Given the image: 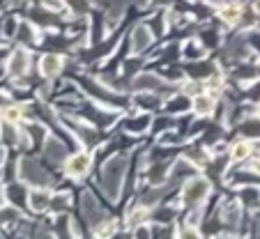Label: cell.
Here are the masks:
<instances>
[{
	"instance_id": "cell-13",
	"label": "cell",
	"mask_w": 260,
	"mask_h": 239,
	"mask_svg": "<svg viewBox=\"0 0 260 239\" xmlns=\"http://www.w3.org/2000/svg\"><path fill=\"white\" fill-rule=\"evenodd\" d=\"M221 19L226 21V23H237V21L242 19V7L237 5H228L221 10Z\"/></svg>"
},
{
	"instance_id": "cell-2",
	"label": "cell",
	"mask_w": 260,
	"mask_h": 239,
	"mask_svg": "<svg viewBox=\"0 0 260 239\" xmlns=\"http://www.w3.org/2000/svg\"><path fill=\"white\" fill-rule=\"evenodd\" d=\"M210 193V182L203 180V177H193L187 186H184V193H182V200L187 205H196V202L205 200V195Z\"/></svg>"
},
{
	"instance_id": "cell-17",
	"label": "cell",
	"mask_w": 260,
	"mask_h": 239,
	"mask_svg": "<svg viewBox=\"0 0 260 239\" xmlns=\"http://www.w3.org/2000/svg\"><path fill=\"white\" fill-rule=\"evenodd\" d=\"M240 207L237 205H231L228 207L226 212H223V221H226V223H231V225H235V223H240Z\"/></svg>"
},
{
	"instance_id": "cell-22",
	"label": "cell",
	"mask_w": 260,
	"mask_h": 239,
	"mask_svg": "<svg viewBox=\"0 0 260 239\" xmlns=\"http://www.w3.org/2000/svg\"><path fill=\"white\" fill-rule=\"evenodd\" d=\"M159 195H161V191L152 189V191H150V193H145V195H143V202H145V205H152V202H157V200H159Z\"/></svg>"
},
{
	"instance_id": "cell-20",
	"label": "cell",
	"mask_w": 260,
	"mask_h": 239,
	"mask_svg": "<svg viewBox=\"0 0 260 239\" xmlns=\"http://www.w3.org/2000/svg\"><path fill=\"white\" fill-rule=\"evenodd\" d=\"M143 219H147V210H143V207H138L136 212H132V216H129L127 221H129V225H136V228H138Z\"/></svg>"
},
{
	"instance_id": "cell-15",
	"label": "cell",
	"mask_w": 260,
	"mask_h": 239,
	"mask_svg": "<svg viewBox=\"0 0 260 239\" xmlns=\"http://www.w3.org/2000/svg\"><path fill=\"white\" fill-rule=\"evenodd\" d=\"M249 152H251L249 143H235L233 150H231V156L235 159V161H240V159H246V156H249Z\"/></svg>"
},
{
	"instance_id": "cell-4",
	"label": "cell",
	"mask_w": 260,
	"mask_h": 239,
	"mask_svg": "<svg viewBox=\"0 0 260 239\" xmlns=\"http://www.w3.org/2000/svg\"><path fill=\"white\" fill-rule=\"evenodd\" d=\"M90 166H92V159H90V154H85V152L74 154L67 159V173L72 177H83L85 173L90 170Z\"/></svg>"
},
{
	"instance_id": "cell-6",
	"label": "cell",
	"mask_w": 260,
	"mask_h": 239,
	"mask_svg": "<svg viewBox=\"0 0 260 239\" xmlns=\"http://www.w3.org/2000/svg\"><path fill=\"white\" fill-rule=\"evenodd\" d=\"M150 42H152V35H150V30H147L145 25H138V28L134 30V35H132V49H134V53H141V51H145L147 46H150Z\"/></svg>"
},
{
	"instance_id": "cell-32",
	"label": "cell",
	"mask_w": 260,
	"mask_h": 239,
	"mask_svg": "<svg viewBox=\"0 0 260 239\" xmlns=\"http://www.w3.org/2000/svg\"><path fill=\"white\" fill-rule=\"evenodd\" d=\"M0 239H3V237H0Z\"/></svg>"
},
{
	"instance_id": "cell-30",
	"label": "cell",
	"mask_w": 260,
	"mask_h": 239,
	"mask_svg": "<svg viewBox=\"0 0 260 239\" xmlns=\"http://www.w3.org/2000/svg\"><path fill=\"white\" fill-rule=\"evenodd\" d=\"M136 3H145V0H136Z\"/></svg>"
},
{
	"instance_id": "cell-24",
	"label": "cell",
	"mask_w": 260,
	"mask_h": 239,
	"mask_svg": "<svg viewBox=\"0 0 260 239\" xmlns=\"http://www.w3.org/2000/svg\"><path fill=\"white\" fill-rule=\"evenodd\" d=\"M69 202V198L67 195H58V198H53V205H55V210H58V207H64Z\"/></svg>"
},
{
	"instance_id": "cell-29",
	"label": "cell",
	"mask_w": 260,
	"mask_h": 239,
	"mask_svg": "<svg viewBox=\"0 0 260 239\" xmlns=\"http://www.w3.org/2000/svg\"><path fill=\"white\" fill-rule=\"evenodd\" d=\"M255 10H260V0H255Z\"/></svg>"
},
{
	"instance_id": "cell-12",
	"label": "cell",
	"mask_w": 260,
	"mask_h": 239,
	"mask_svg": "<svg viewBox=\"0 0 260 239\" xmlns=\"http://www.w3.org/2000/svg\"><path fill=\"white\" fill-rule=\"evenodd\" d=\"M193 173V166L189 161H184V159H180V161H175V166H173L171 170V177L173 180H182V177H189Z\"/></svg>"
},
{
	"instance_id": "cell-8",
	"label": "cell",
	"mask_w": 260,
	"mask_h": 239,
	"mask_svg": "<svg viewBox=\"0 0 260 239\" xmlns=\"http://www.w3.org/2000/svg\"><path fill=\"white\" fill-rule=\"evenodd\" d=\"M81 202H83V214H85V219H88L90 223H97L99 216H102V210H99V205L94 202V198H92L90 193H83Z\"/></svg>"
},
{
	"instance_id": "cell-16",
	"label": "cell",
	"mask_w": 260,
	"mask_h": 239,
	"mask_svg": "<svg viewBox=\"0 0 260 239\" xmlns=\"http://www.w3.org/2000/svg\"><path fill=\"white\" fill-rule=\"evenodd\" d=\"M113 232H115V223H113V221H111V223H99V225H97V230H94L97 239H108Z\"/></svg>"
},
{
	"instance_id": "cell-21",
	"label": "cell",
	"mask_w": 260,
	"mask_h": 239,
	"mask_svg": "<svg viewBox=\"0 0 260 239\" xmlns=\"http://www.w3.org/2000/svg\"><path fill=\"white\" fill-rule=\"evenodd\" d=\"M180 239H203L201 232H198L196 228H191V225H184V228L180 230Z\"/></svg>"
},
{
	"instance_id": "cell-9",
	"label": "cell",
	"mask_w": 260,
	"mask_h": 239,
	"mask_svg": "<svg viewBox=\"0 0 260 239\" xmlns=\"http://www.w3.org/2000/svg\"><path fill=\"white\" fill-rule=\"evenodd\" d=\"M60 69H62V60H60L58 55H44V58H42V74H44L46 78H53Z\"/></svg>"
},
{
	"instance_id": "cell-31",
	"label": "cell",
	"mask_w": 260,
	"mask_h": 239,
	"mask_svg": "<svg viewBox=\"0 0 260 239\" xmlns=\"http://www.w3.org/2000/svg\"><path fill=\"white\" fill-rule=\"evenodd\" d=\"M228 239H237V237H228Z\"/></svg>"
},
{
	"instance_id": "cell-25",
	"label": "cell",
	"mask_w": 260,
	"mask_h": 239,
	"mask_svg": "<svg viewBox=\"0 0 260 239\" xmlns=\"http://www.w3.org/2000/svg\"><path fill=\"white\" fill-rule=\"evenodd\" d=\"M141 104H143V106H154L157 101H154V97H145V94H143V97H141Z\"/></svg>"
},
{
	"instance_id": "cell-7",
	"label": "cell",
	"mask_w": 260,
	"mask_h": 239,
	"mask_svg": "<svg viewBox=\"0 0 260 239\" xmlns=\"http://www.w3.org/2000/svg\"><path fill=\"white\" fill-rule=\"evenodd\" d=\"M28 202H30V207H32L35 212H44L46 207L53 202V198H51V195L46 193L44 189H35V191H30Z\"/></svg>"
},
{
	"instance_id": "cell-14",
	"label": "cell",
	"mask_w": 260,
	"mask_h": 239,
	"mask_svg": "<svg viewBox=\"0 0 260 239\" xmlns=\"http://www.w3.org/2000/svg\"><path fill=\"white\" fill-rule=\"evenodd\" d=\"M46 154H49L51 161H60V159L64 156V147H62V143H58V141H49V143H46Z\"/></svg>"
},
{
	"instance_id": "cell-11",
	"label": "cell",
	"mask_w": 260,
	"mask_h": 239,
	"mask_svg": "<svg viewBox=\"0 0 260 239\" xmlns=\"http://www.w3.org/2000/svg\"><path fill=\"white\" fill-rule=\"evenodd\" d=\"M193 108H196L198 115H210L212 108H214V99L207 97V94H198V97L193 99Z\"/></svg>"
},
{
	"instance_id": "cell-18",
	"label": "cell",
	"mask_w": 260,
	"mask_h": 239,
	"mask_svg": "<svg viewBox=\"0 0 260 239\" xmlns=\"http://www.w3.org/2000/svg\"><path fill=\"white\" fill-rule=\"evenodd\" d=\"M19 131H16L14 127H12V122H5L3 124V141L5 143H19Z\"/></svg>"
},
{
	"instance_id": "cell-10",
	"label": "cell",
	"mask_w": 260,
	"mask_h": 239,
	"mask_svg": "<svg viewBox=\"0 0 260 239\" xmlns=\"http://www.w3.org/2000/svg\"><path fill=\"white\" fill-rule=\"evenodd\" d=\"M159 85H161V81H159L154 74H141V76L134 81V88L136 90H157Z\"/></svg>"
},
{
	"instance_id": "cell-19",
	"label": "cell",
	"mask_w": 260,
	"mask_h": 239,
	"mask_svg": "<svg viewBox=\"0 0 260 239\" xmlns=\"http://www.w3.org/2000/svg\"><path fill=\"white\" fill-rule=\"evenodd\" d=\"M3 117H5V122H19L21 120V108L12 106V108H5V113H3Z\"/></svg>"
},
{
	"instance_id": "cell-23",
	"label": "cell",
	"mask_w": 260,
	"mask_h": 239,
	"mask_svg": "<svg viewBox=\"0 0 260 239\" xmlns=\"http://www.w3.org/2000/svg\"><path fill=\"white\" fill-rule=\"evenodd\" d=\"M173 216H175V212L173 210H166V212H159L157 214V221H171Z\"/></svg>"
},
{
	"instance_id": "cell-27",
	"label": "cell",
	"mask_w": 260,
	"mask_h": 239,
	"mask_svg": "<svg viewBox=\"0 0 260 239\" xmlns=\"http://www.w3.org/2000/svg\"><path fill=\"white\" fill-rule=\"evenodd\" d=\"M253 170L260 175V156H258V159H255V161H253Z\"/></svg>"
},
{
	"instance_id": "cell-28",
	"label": "cell",
	"mask_w": 260,
	"mask_h": 239,
	"mask_svg": "<svg viewBox=\"0 0 260 239\" xmlns=\"http://www.w3.org/2000/svg\"><path fill=\"white\" fill-rule=\"evenodd\" d=\"M94 3H99V5H106V3H111V0H94Z\"/></svg>"
},
{
	"instance_id": "cell-1",
	"label": "cell",
	"mask_w": 260,
	"mask_h": 239,
	"mask_svg": "<svg viewBox=\"0 0 260 239\" xmlns=\"http://www.w3.org/2000/svg\"><path fill=\"white\" fill-rule=\"evenodd\" d=\"M124 166H127V159L124 156H115L104 166V177L102 184L106 189L108 198H118L120 186H122V177H124Z\"/></svg>"
},
{
	"instance_id": "cell-5",
	"label": "cell",
	"mask_w": 260,
	"mask_h": 239,
	"mask_svg": "<svg viewBox=\"0 0 260 239\" xmlns=\"http://www.w3.org/2000/svg\"><path fill=\"white\" fill-rule=\"evenodd\" d=\"M7 69H10L12 76H23V74L28 72V53H25L23 49L14 51V53H12V58H10Z\"/></svg>"
},
{
	"instance_id": "cell-26",
	"label": "cell",
	"mask_w": 260,
	"mask_h": 239,
	"mask_svg": "<svg viewBox=\"0 0 260 239\" xmlns=\"http://www.w3.org/2000/svg\"><path fill=\"white\" fill-rule=\"evenodd\" d=\"M5 32H7V35H12V32H14V21H7V25H5Z\"/></svg>"
},
{
	"instance_id": "cell-3",
	"label": "cell",
	"mask_w": 260,
	"mask_h": 239,
	"mask_svg": "<svg viewBox=\"0 0 260 239\" xmlns=\"http://www.w3.org/2000/svg\"><path fill=\"white\" fill-rule=\"evenodd\" d=\"M19 170H21V180L30 182V184H35V186L49 184V175H46V173L42 170L35 161H30V159H23V161H21Z\"/></svg>"
}]
</instances>
